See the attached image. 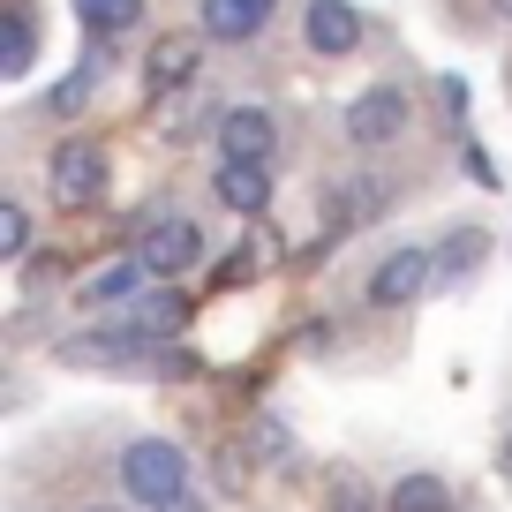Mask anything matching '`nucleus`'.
<instances>
[{
    "label": "nucleus",
    "instance_id": "obj_1",
    "mask_svg": "<svg viewBox=\"0 0 512 512\" xmlns=\"http://www.w3.org/2000/svg\"><path fill=\"white\" fill-rule=\"evenodd\" d=\"M121 482H128V497H144V505H166V497L189 490V452L166 445V437H144V445H128Z\"/></svg>",
    "mask_w": 512,
    "mask_h": 512
},
{
    "label": "nucleus",
    "instance_id": "obj_2",
    "mask_svg": "<svg viewBox=\"0 0 512 512\" xmlns=\"http://www.w3.org/2000/svg\"><path fill=\"white\" fill-rule=\"evenodd\" d=\"M204 256V234H196L181 211H159V219H144V234H136V264H144L151 279H181Z\"/></svg>",
    "mask_w": 512,
    "mask_h": 512
},
{
    "label": "nucleus",
    "instance_id": "obj_3",
    "mask_svg": "<svg viewBox=\"0 0 512 512\" xmlns=\"http://www.w3.org/2000/svg\"><path fill=\"white\" fill-rule=\"evenodd\" d=\"M430 279H437V256H430V249H392L377 272H369V309H400V302H415Z\"/></svg>",
    "mask_w": 512,
    "mask_h": 512
},
{
    "label": "nucleus",
    "instance_id": "obj_4",
    "mask_svg": "<svg viewBox=\"0 0 512 512\" xmlns=\"http://www.w3.org/2000/svg\"><path fill=\"white\" fill-rule=\"evenodd\" d=\"M53 189H61V204H91L98 189H106V144H91V136H68L61 151H53Z\"/></svg>",
    "mask_w": 512,
    "mask_h": 512
},
{
    "label": "nucleus",
    "instance_id": "obj_5",
    "mask_svg": "<svg viewBox=\"0 0 512 512\" xmlns=\"http://www.w3.org/2000/svg\"><path fill=\"white\" fill-rule=\"evenodd\" d=\"M53 354H61L68 369H121V362L144 354V339H136V324H106V332H68Z\"/></svg>",
    "mask_w": 512,
    "mask_h": 512
},
{
    "label": "nucleus",
    "instance_id": "obj_6",
    "mask_svg": "<svg viewBox=\"0 0 512 512\" xmlns=\"http://www.w3.org/2000/svg\"><path fill=\"white\" fill-rule=\"evenodd\" d=\"M400 128H407V98L400 91H362L347 106V136L354 144H392Z\"/></svg>",
    "mask_w": 512,
    "mask_h": 512
},
{
    "label": "nucleus",
    "instance_id": "obj_7",
    "mask_svg": "<svg viewBox=\"0 0 512 512\" xmlns=\"http://www.w3.org/2000/svg\"><path fill=\"white\" fill-rule=\"evenodd\" d=\"M302 31H309V46H317V53H332V61H339V53H354V46H362V16H354L347 0H309Z\"/></svg>",
    "mask_w": 512,
    "mask_h": 512
},
{
    "label": "nucleus",
    "instance_id": "obj_8",
    "mask_svg": "<svg viewBox=\"0 0 512 512\" xmlns=\"http://www.w3.org/2000/svg\"><path fill=\"white\" fill-rule=\"evenodd\" d=\"M219 144H226V159L264 166V159H272V113H264V106H234L219 121Z\"/></svg>",
    "mask_w": 512,
    "mask_h": 512
},
{
    "label": "nucleus",
    "instance_id": "obj_9",
    "mask_svg": "<svg viewBox=\"0 0 512 512\" xmlns=\"http://www.w3.org/2000/svg\"><path fill=\"white\" fill-rule=\"evenodd\" d=\"M211 189H219V204L241 211V219H256V211L272 204V174H264V166H241V159H226Z\"/></svg>",
    "mask_w": 512,
    "mask_h": 512
},
{
    "label": "nucleus",
    "instance_id": "obj_10",
    "mask_svg": "<svg viewBox=\"0 0 512 512\" xmlns=\"http://www.w3.org/2000/svg\"><path fill=\"white\" fill-rule=\"evenodd\" d=\"M196 61H204V46H196V38H181V31H174V38H159V46L144 53V76L159 83V91H181V83L196 76Z\"/></svg>",
    "mask_w": 512,
    "mask_h": 512
},
{
    "label": "nucleus",
    "instance_id": "obj_11",
    "mask_svg": "<svg viewBox=\"0 0 512 512\" xmlns=\"http://www.w3.org/2000/svg\"><path fill=\"white\" fill-rule=\"evenodd\" d=\"M272 8L279 0H204V31L211 38H249V31H264Z\"/></svg>",
    "mask_w": 512,
    "mask_h": 512
},
{
    "label": "nucleus",
    "instance_id": "obj_12",
    "mask_svg": "<svg viewBox=\"0 0 512 512\" xmlns=\"http://www.w3.org/2000/svg\"><path fill=\"white\" fill-rule=\"evenodd\" d=\"M128 324H136V339H174L189 324V294H144Z\"/></svg>",
    "mask_w": 512,
    "mask_h": 512
},
{
    "label": "nucleus",
    "instance_id": "obj_13",
    "mask_svg": "<svg viewBox=\"0 0 512 512\" xmlns=\"http://www.w3.org/2000/svg\"><path fill=\"white\" fill-rule=\"evenodd\" d=\"M144 264H136V256H128V264H113V272H98L91 287H83V302H136V287H144Z\"/></svg>",
    "mask_w": 512,
    "mask_h": 512
},
{
    "label": "nucleus",
    "instance_id": "obj_14",
    "mask_svg": "<svg viewBox=\"0 0 512 512\" xmlns=\"http://www.w3.org/2000/svg\"><path fill=\"white\" fill-rule=\"evenodd\" d=\"M31 53H38L31 16H0V76H23V68H31Z\"/></svg>",
    "mask_w": 512,
    "mask_h": 512
},
{
    "label": "nucleus",
    "instance_id": "obj_15",
    "mask_svg": "<svg viewBox=\"0 0 512 512\" xmlns=\"http://www.w3.org/2000/svg\"><path fill=\"white\" fill-rule=\"evenodd\" d=\"M392 512H452V490L437 475H407L400 490H392Z\"/></svg>",
    "mask_w": 512,
    "mask_h": 512
},
{
    "label": "nucleus",
    "instance_id": "obj_16",
    "mask_svg": "<svg viewBox=\"0 0 512 512\" xmlns=\"http://www.w3.org/2000/svg\"><path fill=\"white\" fill-rule=\"evenodd\" d=\"M76 16L91 23V31H128V23L144 16V0H76Z\"/></svg>",
    "mask_w": 512,
    "mask_h": 512
},
{
    "label": "nucleus",
    "instance_id": "obj_17",
    "mask_svg": "<svg viewBox=\"0 0 512 512\" xmlns=\"http://www.w3.org/2000/svg\"><path fill=\"white\" fill-rule=\"evenodd\" d=\"M23 241H31V219H23V204H0V256H23Z\"/></svg>",
    "mask_w": 512,
    "mask_h": 512
},
{
    "label": "nucleus",
    "instance_id": "obj_18",
    "mask_svg": "<svg viewBox=\"0 0 512 512\" xmlns=\"http://www.w3.org/2000/svg\"><path fill=\"white\" fill-rule=\"evenodd\" d=\"M475 249H490V241H482V234H452V241H445V256H437V264H445V272H460V256H475Z\"/></svg>",
    "mask_w": 512,
    "mask_h": 512
},
{
    "label": "nucleus",
    "instance_id": "obj_19",
    "mask_svg": "<svg viewBox=\"0 0 512 512\" xmlns=\"http://www.w3.org/2000/svg\"><path fill=\"white\" fill-rule=\"evenodd\" d=\"M83 83H91V76H68L61 91H53V113H76L83 106Z\"/></svg>",
    "mask_w": 512,
    "mask_h": 512
},
{
    "label": "nucleus",
    "instance_id": "obj_20",
    "mask_svg": "<svg viewBox=\"0 0 512 512\" xmlns=\"http://www.w3.org/2000/svg\"><path fill=\"white\" fill-rule=\"evenodd\" d=\"M151 512H204V505H196V497L181 490V497H166V505H151Z\"/></svg>",
    "mask_w": 512,
    "mask_h": 512
},
{
    "label": "nucleus",
    "instance_id": "obj_21",
    "mask_svg": "<svg viewBox=\"0 0 512 512\" xmlns=\"http://www.w3.org/2000/svg\"><path fill=\"white\" fill-rule=\"evenodd\" d=\"M505 475H512V437H505Z\"/></svg>",
    "mask_w": 512,
    "mask_h": 512
},
{
    "label": "nucleus",
    "instance_id": "obj_22",
    "mask_svg": "<svg viewBox=\"0 0 512 512\" xmlns=\"http://www.w3.org/2000/svg\"><path fill=\"white\" fill-rule=\"evenodd\" d=\"M98 512H113V505H98Z\"/></svg>",
    "mask_w": 512,
    "mask_h": 512
}]
</instances>
